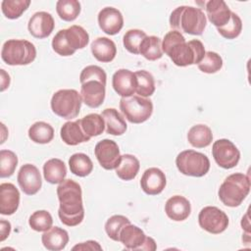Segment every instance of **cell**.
Segmentation results:
<instances>
[{"label": "cell", "mask_w": 251, "mask_h": 251, "mask_svg": "<svg viewBox=\"0 0 251 251\" xmlns=\"http://www.w3.org/2000/svg\"><path fill=\"white\" fill-rule=\"evenodd\" d=\"M99 27L108 35H115L121 31L124 26V18L122 13L114 7H105L98 14Z\"/></svg>", "instance_id": "obj_16"}, {"label": "cell", "mask_w": 251, "mask_h": 251, "mask_svg": "<svg viewBox=\"0 0 251 251\" xmlns=\"http://www.w3.org/2000/svg\"><path fill=\"white\" fill-rule=\"evenodd\" d=\"M41 242L47 250H63L69 242L68 231L59 226L51 227L48 230L44 231V233L41 236Z\"/></svg>", "instance_id": "obj_24"}, {"label": "cell", "mask_w": 251, "mask_h": 251, "mask_svg": "<svg viewBox=\"0 0 251 251\" xmlns=\"http://www.w3.org/2000/svg\"><path fill=\"white\" fill-rule=\"evenodd\" d=\"M136 77L135 92L138 96L148 97L155 92V79L154 76L145 70H140L134 73Z\"/></svg>", "instance_id": "obj_34"}, {"label": "cell", "mask_w": 251, "mask_h": 251, "mask_svg": "<svg viewBox=\"0 0 251 251\" xmlns=\"http://www.w3.org/2000/svg\"><path fill=\"white\" fill-rule=\"evenodd\" d=\"M198 223L201 228L212 234L224 232L228 226L227 215L215 206H206L198 215Z\"/></svg>", "instance_id": "obj_10"}, {"label": "cell", "mask_w": 251, "mask_h": 251, "mask_svg": "<svg viewBox=\"0 0 251 251\" xmlns=\"http://www.w3.org/2000/svg\"><path fill=\"white\" fill-rule=\"evenodd\" d=\"M140 169V163L138 159L131 154L122 155L121 162L119 166L115 169L116 175L123 180L133 179Z\"/></svg>", "instance_id": "obj_29"}, {"label": "cell", "mask_w": 251, "mask_h": 251, "mask_svg": "<svg viewBox=\"0 0 251 251\" xmlns=\"http://www.w3.org/2000/svg\"><path fill=\"white\" fill-rule=\"evenodd\" d=\"M80 9V3L76 0H59L56 3L57 14L65 22L75 21L78 17Z\"/></svg>", "instance_id": "obj_35"}, {"label": "cell", "mask_w": 251, "mask_h": 251, "mask_svg": "<svg viewBox=\"0 0 251 251\" xmlns=\"http://www.w3.org/2000/svg\"><path fill=\"white\" fill-rule=\"evenodd\" d=\"M162 50L177 67L198 65L206 53L200 40L192 39L186 42L181 32L176 30H171L165 34Z\"/></svg>", "instance_id": "obj_1"}, {"label": "cell", "mask_w": 251, "mask_h": 251, "mask_svg": "<svg viewBox=\"0 0 251 251\" xmlns=\"http://www.w3.org/2000/svg\"><path fill=\"white\" fill-rule=\"evenodd\" d=\"M206 14L208 20L218 28L228 23L231 11L224 0H210L206 3Z\"/></svg>", "instance_id": "obj_22"}, {"label": "cell", "mask_w": 251, "mask_h": 251, "mask_svg": "<svg viewBox=\"0 0 251 251\" xmlns=\"http://www.w3.org/2000/svg\"><path fill=\"white\" fill-rule=\"evenodd\" d=\"M35 57V46L25 39H9L2 46L1 58L9 66L28 65Z\"/></svg>", "instance_id": "obj_5"}, {"label": "cell", "mask_w": 251, "mask_h": 251, "mask_svg": "<svg viewBox=\"0 0 251 251\" xmlns=\"http://www.w3.org/2000/svg\"><path fill=\"white\" fill-rule=\"evenodd\" d=\"M11 232V224L8 221H0V241H4Z\"/></svg>", "instance_id": "obj_45"}, {"label": "cell", "mask_w": 251, "mask_h": 251, "mask_svg": "<svg viewBox=\"0 0 251 251\" xmlns=\"http://www.w3.org/2000/svg\"><path fill=\"white\" fill-rule=\"evenodd\" d=\"M120 242L127 250H146L154 251L157 249L155 240L146 236L144 231L137 226L128 224L120 232Z\"/></svg>", "instance_id": "obj_9"}, {"label": "cell", "mask_w": 251, "mask_h": 251, "mask_svg": "<svg viewBox=\"0 0 251 251\" xmlns=\"http://www.w3.org/2000/svg\"><path fill=\"white\" fill-rule=\"evenodd\" d=\"M139 54H141L148 61H156L161 59L163 56L162 40L158 36L147 35L139 46Z\"/></svg>", "instance_id": "obj_30"}, {"label": "cell", "mask_w": 251, "mask_h": 251, "mask_svg": "<svg viewBox=\"0 0 251 251\" xmlns=\"http://www.w3.org/2000/svg\"><path fill=\"white\" fill-rule=\"evenodd\" d=\"M88 79H98L106 85L107 75L101 67L95 66V65H90V66L85 67L79 75V82L80 83H82L83 81L88 80Z\"/></svg>", "instance_id": "obj_43"}, {"label": "cell", "mask_w": 251, "mask_h": 251, "mask_svg": "<svg viewBox=\"0 0 251 251\" xmlns=\"http://www.w3.org/2000/svg\"><path fill=\"white\" fill-rule=\"evenodd\" d=\"M166 215L175 222L186 220L191 213V205L188 199L181 195H175L169 198L165 204Z\"/></svg>", "instance_id": "obj_21"}, {"label": "cell", "mask_w": 251, "mask_h": 251, "mask_svg": "<svg viewBox=\"0 0 251 251\" xmlns=\"http://www.w3.org/2000/svg\"><path fill=\"white\" fill-rule=\"evenodd\" d=\"M80 84L82 102L90 108H98L101 106L106 95V85L98 79H88Z\"/></svg>", "instance_id": "obj_14"}, {"label": "cell", "mask_w": 251, "mask_h": 251, "mask_svg": "<svg viewBox=\"0 0 251 251\" xmlns=\"http://www.w3.org/2000/svg\"><path fill=\"white\" fill-rule=\"evenodd\" d=\"M112 86L116 93L122 97L132 96L135 92V74L126 69L118 70L112 77Z\"/></svg>", "instance_id": "obj_18"}, {"label": "cell", "mask_w": 251, "mask_h": 251, "mask_svg": "<svg viewBox=\"0 0 251 251\" xmlns=\"http://www.w3.org/2000/svg\"><path fill=\"white\" fill-rule=\"evenodd\" d=\"M43 176L47 182L51 184H60L65 180L67 176L65 163L58 158L48 160L43 165Z\"/></svg>", "instance_id": "obj_27"}, {"label": "cell", "mask_w": 251, "mask_h": 251, "mask_svg": "<svg viewBox=\"0 0 251 251\" xmlns=\"http://www.w3.org/2000/svg\"><path fill=\"white\" fill-rule=\"evenodd\" d=\"M17 180L23 192L26 195L36 194L42 185L39 170L32 164H25L21 167Z\"/></svg>", "instance_id": "obj_13"}, {"label": "cell", "mask_w": 251, "mask_h": 251, "mask_svg": "<svg viewBox=\"0 0 251 251\" xmlns=\"http://www.w3.org/2000/svg\"><path fill=\"white\" fill-rule=\"evenodd\" d=\"M197 67L202 73L215 74L222 69L223 59L218 53L213 51H207Z\"/></svg>", "instance_id": "obj_41"}, {"label": "cell", "mask_w": 251, "mask_h": 251, "mask_svg": "<svg viewBox=\"0 0 251 251\" xmlns=\"http://www.w3.org/2000/svg\"><path fill=\"white\" fill-rule=\"evenodd\" d=\"M18 166V157L11 150L0 151V177H10Z\"/></svg>", "instance_id": "obj_38"}, {"label": "cell", "mask_w": 251, "mask_h": 251, "mask_svg": "<svg viewBox=\"0 0 251 251\" xmlns=\"http://www.w3.org/2000/svg\"><path fill=\"white\" fill-rule=\"evenodd\" d=\"M166 176L158 168H149L145 170L140 179L142 190L148 195H158L166 187Z\"/></svg>", "instance_id": "obj_17"}, {"label": "cell", "mask_w": 251, "mask_h": 251, "mask_svg": "<svg viewBox=\"0 0 251 251\" xmlns=\"http://www.w3.org/2000/svg\"><path fill=\"white\" fill-rule=\"evenodd\" d=\"M217 29L224 38L234 39L241 33L242 21L237 14L231 12L230 20L228 21V23L222 27H218Z\"/></svg>", "instance_id": "obj_42"}, {"label": "cell", "mask_w": 251, "mask_h": 251, "mask_svg": "<svg viewBox=\"0 0 251 251\" xmlns=\"http://www.w3.org/2000/svg\"><path fill=\"white\" fill-rule=\"evenodd\" d=\"M29 5V0H3L1 3V10L7 19L16 20L26 11Z\"/></svg>", "instance_id": "obj_36"}, {"label": "cell", "mask_w": 251, "mask_h": 251, "mask_svg": "<svg viewBox=\"0 0 251 251\" xmlns=\"http://www.w3.org/2000/svg\"><path fill=\"white\" fill-rule=\"evenodd\" d=\"M55 27V22L50 13L41 11L36 12L28 21L27 28L29 33L35 38L48 37Z\"/></svg>", "instance_id": "obj_15"}, {"label": "cell", "mask_w": 251, "mask_h": 251, "mask_svg": "<svg viewBox=\"0 0 251 251\" xmlns=\"http://www.w3.org/2000/svg\"><path fill=\"white\" fill-rule=\"evenodd\" d=\"M147 36V34L141 29H129L123 37V44L125 48L131 54H139V46L142 40Z\"/></svg>", "instance_id": "obj_39"}, {"label": "cell", "mask_w": 251, "mask_h": 251, "mask_svg": "<svg viewBox=\"0 0 251 251\" xmlns=\"http://www.w3.org/2000/svg\"><path fill=\"white\" fill-rule=\"evenodd\" d=\"M105 122V130L108 134L122 135L126 132L127 125L124 117L114 108H107L101 114Z\"/></svg>", "instance_id": "obj_26"}, {"label": "cell", "mask_w": 251, "mask_h": 251, "mask_svg": "<svg viewBox=\"0 0 251 251\" xmlns=\"http://www.w3.org/2000/svg\"><path fill=\"white\" fill-rule=\"evenodd\" d=\"M60 136L67 145L71 146H75L90 140V137L87 136L82 130L78 120L75 122L70 121L65 123L61 127Z\"/></svg>", "instance_id": "obj_25"}, {"label": "cell", "mask_w": 251, "mask_h": 251, "mask_svg": "<svg viewBox=\"0 0 251 251\" xmlns=\"http://www.w3.org/2000/svg\"><path fill=\"white\" fill-rule=\"evenodd\" d=\"M78 121L82 130L90 138L100 135L105 130V122L99 114H88Z\"/></svg>", "instance_id": "obj_33"}, {"label": "cell", "mask_w": 251, "mask_h": 251, "mask_svg": "<svg viewBox=\"0 0 251 251\" xmlns=\"http://www.w3.org/2000/svg\"><path fill=\"white\" fill-rule=\"evenodd\" d=\"M28 225L31 229L38 232H44L52 227L53 219L48 211L38 210L30 215L28 219Z\"/></svg>", "instance_id": "obj_37"}, {"label": "cell", "mask_w": 251, "mask_h": 251, "mask_svg": "<svg viewBox=\"0 0 251 251\" xmlns=\"http://www.w3.org/2000/svg\"><path fill=\"white\" fill-rule=\"evenodd\" d=\"M130 224L129 220L123 215H114L110 217L105 224V231L107 235L114 241H120V232L122 228Z\"/></svg>", "instance_id": "obj_40"}, {"label": "cell", "mask_w": 251, "mask_h": 251, "mask_svg": "<svg viewBox=\"0 0 251 251\" xmlns=\"http://www.w3.org/2000/svg\"><path fill=\"white\" fill-rule=\"evenodd\" d=\"M176 165L182 175L194 177L204 176L210 170L209 158L194 150H184L178 153L176 158Z\"/></svg>", "instance_id": "obj_8"}, {"label": "cell", "mask_w": 251, "mask_h": 251, "mask_svg": "<svg viewBox=\"0 0 251 251\" xmlns=\"http://www.w3.org/2000/svg\"><path fill=\"white\" fill-rule=\"evenodd\" d=\"M63 39L68 47V49L75 54L77 49H82L86 47L89 42V34L80 25H71L68 28L60 30Z\"/></svg>", "instance_id": "obj_20"}, {"label": "cell", "mask_w": 251, "mask_h": 251, "mask_svg": "<svg viewBox=\"0 0 251 251\" xmlns=\"http://www.w3.org/2000/svg\"><path fill=\"white\" fill-rule=\"evenodd\" d=\"M249 191V176L241 173H235L226 177L218 190V195L224 205L234 208L243 202Z\"/></svg>", "instance_id": "obj_4"}, {"label": "cell", "mask_w": 251, "mask_h": 251, "mask_svg": "<svg viewBox=\"0 0 251 251\" xmlns=\"http://www.w3.org/2000/svg\"><path fill=\"white\" fill-rule=\"evenodd\" d=\"M82 99L75 89H60L56 91L50 101L52 112L65 119L72 120L79 114Z\"/></svg>", "instance_id": "obj_6"}, {"label": "cell", "mask_w": 251, "mask_h": 251, "mask_svg": "<svg viewBox=\"0 0 251 251\" xmlns=\"http://www.w3.org/2000/svg\"><path fill=\"white\" fill-rule=\"evenodd\" d=\"M93 57L102 63L112 62L117 55V47L115 42L108 37H98L94 39L90 45Z\"/></svg>", "instance_id": "obj_23"}, {"label": "cell", "mask_w": 251, "mask_h": 251, "mask_svg": "<svg viewBox=\"0 0 251 251\" xmlns=\"http://www.w3.org/2000/svg\"><path fill=\"white\" fill-rule=\"evenodd\" d=\"M57 196L60 203L58 216L61 223L67 226L79 225L84 218L80 185L71 178L65 179L57 187Z\"/></svg>", "instance_id": "obj_2"}, {"label": "cell", "mask_w": 251, "mask_h": 251, "mask_svg": "<svg viewBox=\"0 0 251 251\" xmlns=\"http://www.w3.org/2000/svg\"><path fill=\"white\" fill-rule=\"evenodd\" d=\"M120 110L124 117L131 124L146 122L153 113V103L150 99L138 95L122 97Z\"/></svg>", "instance_id": "obj_7"}, {"label": "cell", "mask_w": 251, "mask_h": 251, "mask_svg": "<svg viewBox=\"0 0 251 251\" xmlns=\"http://www.w3.org/2000/svg\"><path fill=\"white\" fill-rule=\"evenodd\" d=\"M20 205V192L10 182L0 184V213L2 215H13Z\"/></svg>", "instance_id": "obj_19"}, {"label": "cell", "mask_w": 251, "mask_h": 251, "mask_svg": "<svg viewBox=\"0 0 251 251\" xmlns=\"http://www.w3.org/2000/svg\"><path fill=\"white\" fill-rule=\"evenodd\" d=\"M73 250H102V247L97 241L87 240L85 242H81L73 247Z\"/></svg>", "instance_id": "obj_44"}, {"label": "cell", "mask_w": 251, "mask_h": 251, "mask_svg": "<svg viewBox=\"0 0 251 251\" xmlns=\"http://www.w3.org/2000/svg\"><path fill=\"white\" fill-rule=\"evenodd\" d=\"M170 26L173 30L191 35H201L206 27V15L200 8L179 6L170 16Z\"/></svg>", "instance_id": "obj_3"}, {"label": "cell", "mask_w": 251, "mask_h": 251, "mask_svg": "<svg viewBox=\"0 0 251 251\" xmlns=\"http://www.w3.org/2000/svg\"><path fill=\"white\" fill-rule=\"evenodd\" d=\"M188 142L195 148H204L211 144L213 133L206 125H195L187 132Z\"/></svg>", "instance_id": "obj_28"}, {"label": "cell", "mask_w": 251, "mask_h": 251, "mask_svg": "<svg viewBox=\"0 0 251 251\" xmlns=\"http://www.w3.org/2000/svg\"><path fill=\"white\" fill-rule=\"evenodd\" d=\"M28 137L31 141L46 144L54 138V128L45 122H36L28 128Z\"/></svg>", "instance_id": "obj_32"}, {"label": "cell", "mask_w": 251, "mask_h": 251, "mask_svg": "<svg viewBox=\"0 0 251 251\" xmlns=\"http://www.w3.org/2000/svg\"><path fill=\"white\" fill-rule=\"evenodd\" d=\"M69 167L71 173L74 175L84 177L93 170V163L89 156L84 153H75L73 154L69 159Z\"/></svg>", "instance_id": "obj_31"}, {"label": "cell", "mask_w": 251, "mask_h": 251, "mask_svg": "<svg viewBox=\"0 0 251 251\" xmlns=\"http://www.w3.org/2000/svg\"><path fill=\"white\" fill-rule=\"evenodd\" d=\"M94 154L100 166L108 171L115 170L122 159L118 144L111 139L99 141L94 148Z\"/></svg>", "instance_id": "obj_12"}, {"label": "cell", "mask_w": 251, "mask_h": 251, "mask_svg": "<svg viewBox=\"0 0 251 251\" xmlns=\"http://www.w3.org/2000/svg\"><path fill=\"white\" fill-rule=\"evenodd\" d=\"M212 155L218 166L223 169L234 168L240 159V152L238 148L228 139H218L213 143Z\"/></svg>", "instance_id": "obj_11"}, {"label": "cell", "mask_w": 251, "mask_h": 251, "mask_svg": "<svg viewBox=\"0 0 251 251\" xmlns=\"http://www.w3.org/2000/svg\"><path fill=\"white\" fill-rule=\"evenodd\" d=\"M10 85V75L4 71L1 70V91H4Z\"/></svg>", "instance_id": "obj_46"}]
</instances>
